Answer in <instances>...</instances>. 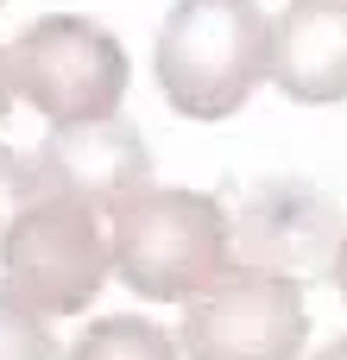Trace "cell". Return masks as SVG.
Masks as SVG:
<instances>
[{
  "label": "cell",
  "mask_w": 347,
  "mask_h": 360,
  "mask_svg": "<svg viewBox=\"0 0 347 360\" xmlns=\"http://www.w3.org/2000/svg\"><path fill=\"white\" fill-rule=\"evenodd\" d=\"M107 253L126 291H139L145 304H190L234 266L228 202L209 190L139 184L107 209Z\"/></svg>",
  "instance_id": "1"
},
{
  "label": "cell",
  "mask_w": 347,
  "mask_h": 360,
  "mask_svg": "<svg viewBox=\"0 0 347 360\" xmlns=\"http://www.w3.org/2000/svg\"><path fill=\"white\" fill-rule=\"evenodd\" d=\"M272 57V19L259 0H171L158 25V95L183 120H228L253 101Z\"/></svg>",
  "instance_id": "2"
},
{
  "label": "cell",
  "mask_w": 347,
  "mask_h": 360,
  "mask_svg": "<svg viewBox=\"0 0 347 360\" xmlns=\"http://www.w3.org/2000/svg\"><path fill=\"white\" fill-rule=\"evenodd\" d=\"M13 95H25L51 127L120 114L126 101V44L82 13H44L6 44Z\"/></svg>",
  "instance_id": "3"
},
{
  "label": "cell",
  "mask_w": 347,
  "mask_h": 360,
  "mask_svg": "<svg viewBox=\"0 0 347 360\" xmlns=\"http://www.w3.org/2000/svg\"><path fill=\"white\" fill-rule=\"evenodd\" d=\"M0 266H6V291L25 297L38 316H76V310H89L101 297L107 272H114L101 209H89L76 196L38 190L25 202V215L13 221V234H6Z\"/></svg>",
  "instance_id": "4"
},
{
  "label": "cell",
  "mask_w": 347,
  "mask_h": 360,
  "mask_svg": "<svg viewBox=\"0 0 347 360\" xmlns=\"http://www.w3.org/2000/svg\"><path fill=\"white\" fill-rule=\"evenodd\" d=\"M310 342L303 285L266 266H228L183 304V360H297Z\"/></svg>",
  "instance_id": "5"
},
{
  "label": "cell",
  "mask_w": 347,
  "mask_h": 360,
  "mask_svg": "<svg viewBox=\"0 0 347 360\" xmlns=\"http://www.w3.org/2000/svg\"><path fill=\"white\" fill-rule=\"evenodd\" d=\"M228 228H234L240 266H266V272H284L303 285V278H322L335 266L347 209L335 190H322L310 177H253L247 190H234Z\"/></svg>",
  "instance_id": "6"
},
{
  "label": "cell",
  "mask_w": 347,
  "mask_h": 360,
  "mask_svg": "<svg viewBox=\"0 0 347 360\" xmlns=\"http://www.w3.org/2000/svg\"><path fill=\"white\" fill-rule=\"evenodd\" d=\"M32 171H38V190H51V196H76L89 209H114L120 196L152 184V152H145L133 120L101 114V120L51 127L44 146L32 152Z\"/></svg>",
  "instance_id": "7"
},
{
  "label": "cell",
  "mask_w": 347,
  "mask_h": 360,
  "mask_svg": "<svg viewBox=\"0 0 347 360\" xmlns=\"http://www.w3.org/2000/svg\"><path fill=\"white\" fill-rule=\"evenodd\" d=\"M266 82L303 108L347 101V0H291L278 13Z\"/></svg>",
  "instance_id": "8"
},
{
  "label": "cell",
  "mask_w": 347,
  "mask_h": 360,
  "mask_svg": "<svg viewBox=\"0 0 347 360\" xmlns=\"http://www.w3.org/2000/svg\"><path fill=\"white\" fill-rule=\"evenodd\" d=\"M63 360H183V348L152 316H101L95 329L76 335V348Z\"/></svg>",
  "instance_id": "9"
},
{
  "label": "cell",
  "mask_w": 347,
  "mask_h": 360,
  "mask_svg": "<svg viewBox=\"0 0 347 360\" xmlns=\"http://www.w3.org/2000/svg\"><path fill=\"white\" fill-rule=\"evenodd\" d=\"M0 360H57L51 316H38L25 297H13L6 285H0Z\"/></svg>",
  "instance_id": "10"
},
{
  "label": "cell",
  "mask_w": 347,
  "mask_h": 360,
  "mask_svg": "<svg viewBox=\"0 0 347 360\" xmlns=\"http://www.w3.org/2000/svg\"><path fill=\"white\" fill-rule=\"evenodd\" d=\"M32 196H38V171H32V158L13 152V146H0V247H6V234H13V221L25 215Z\"/></svg>",
  "instance_id": "11"
},
{
  "label": "cell",
  "mask_w": 347,
  "mask_h": 360,
  "mask_svg": "<svg viewBox=\"0 0 347 360\" xmlns=\"http://www.w3.org/2000/svg\"><path fill=\"white\" fill-rule=\"evenodd\" d=\"M329 278H335V291L347 297V234H341V247H335V266H329Z\"/></svg>",
  "instance_id": "12"
},
{
  "label": "cell",
  "mask_w": 347,
  "mask_h": 360,
  "mask_svg": "<svg viewBox=\"0 0 347 360\" xmlns=\"http://www.w3.org/2000/svg\"><path fill=\"white\" fill-rule=\"evenodd\" d=\"M6 108H13V76H6V44H0V120H6Z\"/></svg>",
  "instance_id": "13"
},
{
  "label": "cell",
  "mask_w": 347,
  "mask_h": 360,
  "mask_svg": "<svg viewBox=\"0 0 347 360\" xmlns=\"http://www.w3.org/2000/svg\"><path fill=\"white\" fill-rule=\"evenodd\" d=\"M316 360H347V335H335V342H329V348H322Z\"/></svg>",
  "instance_id": "14"
}]
</instances>
